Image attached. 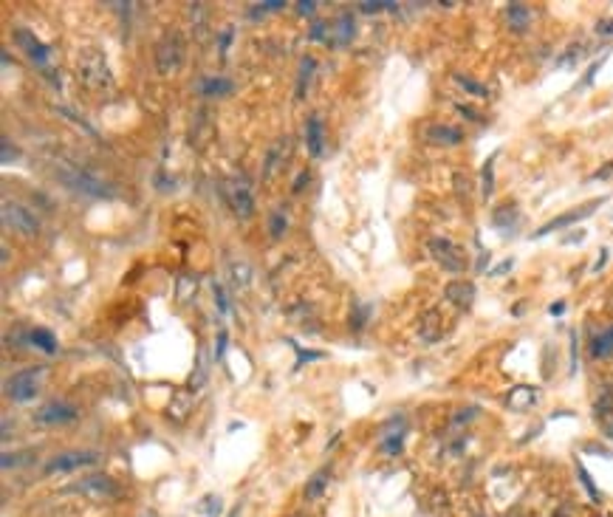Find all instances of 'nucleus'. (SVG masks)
<instances>
[{"label": "nucleus", "mask_w": 613, "mask_h": 517, "mask_svg": "<svg viewBox=\"0 0 613 517\" xmlns=\"http://www.w3.org/2000/svg\"><path fill=\"white\" fill-rule=\"evenodd\" d=\"M57 178H60L68 190H74V193H79V195H91V198H113V195H116L111 184H105L102 178L91 176L88 170L74 167V164H65V161L57 164Z\"/></svg>", "instance_id": "obj_1"}, {"label": "nucleus", "mask_w": 613, "mask_h": 517, "mask_svg": "<svg viewBox=\"0 0 613 517\" xmlns=\"http://www.w3.org/2000/svg\"><path fill=\"white\" fill-rule=\"evenodd\" d=\"M43 370L45 368H26V370H17L9 382H6V396L11 402H31L40 390V379H43Z\"/></svg>", "instance_id": "obj_2"}, {"label": "nucleus", "mask_w": 613, "mask_h": 517, "mask_svg": "<svg viewBox=\"0 0 613 517\" xmlns=\"http://www.w3.org/2000/svg\"><path fill=\"white\" fill-rule=\"evenodd\" d=\"M3 224L14 232L26 235V238H34L40 232V218L31 210H26L23 204H11V201L3 204Z\"/></svg>", "instance_id": "obj_3"}, {"label": "nucleus", "mask_w": 613, "mask_h": 517, "mask_svg": "<svg viewBox=\"0 0 613 517\" xmlns=\"http://www.w3.org/2000/svg\"><path fill=\"white\" fill-rule=\"evenodd\" d=\"M429 252H432V258H435V263H438L441 268H446V271H452V274H458V271L466 268L463 252H461L449 238H432V241H429Z\"/></svg>", "instance_id": "obj_4"}, {"label": "nucleus", "mask_w": 613, "mask_h": 517, "mask_svg": "<svg viewBox=\"0 0 613 517\" xmlns=\"http://www.w3.org/2000/svg\"><path fill=\"white\" fill-rule=\"evenodd\" d=\"M79 79H85L91 88H105V85H111V71H108L105 57L96 54V51H88V54L79 59Z\"/></svg>", "instance_id": "obj_5"}, {"label": "nucleus", "mask_w": 613, "mask_h": 517, "mask_svg": "<svg viewBox=\"0 0 613 517\" xmlns=\"http://www.w3.org/2000/svg\"><path fill=\"white\" fill-rule=\"evenodd\" d=\"M96 461H99V455L91 453V450H71V453H60V455H54V458L45 464V472H48V475H57V472H74V470H79V467H91V464H96Z\"/></svg>", "instance_id": "obj_6"}, {"label": "nucleus", "mask_w": 613, "mask_h": 517, "mask_svg": "<svg viewBox=\"0 0 613 517\" xmlns=\"http://www.w3.org/2000/svg\"><path fill=\"white\" fill-rule=\"evenodd\" d=\"M77 416H79V410L74 404H68V402H48V404H43L34 413V421L43 424V427H57V424L77 421Z\"/></svg>", "instance_id": "obj_7"}, {"label": "nucleus", "mask_w": 613, "mask_h": 517, "mask_svg": "<svg viewBox=\"0 0 613 517\" xmlns=\"http://www.w3.org/2000/svg\"><path fill=\"white\" fill-rule=\"evenodd\" d=\"M602 207V198H594V201H588V204H583V207H577V210H571V212H566V215H560V218H554V221H549V224H543L537 232H534V238H546V235H551L554 229H563V227H571L574 221H583V218H588L594 210H600Z\"/></svg>", "instance_id": "obj_8"}, {"label": "nucleus", "mask_w": 613, "mask_h": 517, "mask_svg": "<svg viewBox=\"0 0 613 517\" xmlns=\"http://www.w3.org/2000/svg\"><path fill=\"white\" fill-rule=\"evenodd\" d=\"M74 492H82V495H91V498H99V501H105V498H116L119 495V487L111 481V478H105V475H91V478H82L77 487H71Z\"/></svg>", "instance_id": "obj_9"}, {"label": "nucleus", "mask_w": 613, "mask_h": 517, "mask_svg": "<svg viewBox=\"0 0 613 517\" xmlns=\"http://www.w3.org/2000/svg\"><path fill=\"white\" fill-rule=\"evenodd\" d=\"M14 42L28 54L34 65H48V45L40 42L28 28H14Z\"/></svg>", "instance_id": "obj_10"}, {"label": "nucleus", "mask_w": 613, "mask_h": 517, "mask_svg": "<svg viewBox=\"0 0 613 517\" xmlns=\"http://www.w3.org/2000/svg\"><path fill=\"white\" fill-rule=\"evenodd\" d=\"M159 71L162 74H170V71H176L179 65H181V42H179V37H173V34H167L162 42H159Z\"/></svg>", "instance_id": "obj_11"}, {"label": "nucleus", "mask_w": 613, "mask_h": 517, "mask_svg": "<svg viewBox=\"0 0 613 517\" xmlns=\"http://www.w3.org/2000/svg\"><path fill=\"white\" fill-rule=\"evenodd\" d=\"M305 147L314 159H320L325 153V130H322V122L317 116L305 119Z\"/></svg>", "instance_id": "obj_12"}, {"label": "nucleus", "mask_w": 613, "mask_h": 517, "mask_svg": "<svg viewBox=\"0 0 613 517\" xmlns=\"http://www.w3.org/2000/svg\"><path fill=\"white\" fill-rule=\"evenodd\" d=\"M444 297L449 302H455L458 308H469L472 300H475V285L469 280H452L446 288H444Z\"/></svg>", "instance_id": "obj_13"}, {"label": "nucleus", "mask_w": 613, "mask_h": 517, "mask_svg": "<svg viewBox=\"0 0 613 517\" xmlns=\"http://www.w3.org/2000/svg\"><path fill=\"white\" fill-rule=\"evenodd\" d=\"M463 133L458 127H449V125H432L427 130V142L429 144H438V147H452V144H461Z\"/></svg>", "instance_id": "obj_14"}, {"label": "nucleus", "mask_w": 613, "mask_h": 517, "mask_svg": "<svg viewBox=\"0 0 613 517\" xmlns=\"http://www.w3.org/2000/svg\"><path fill=\"white\" fill-rule=\"evenodd\" d=\"M196 91L201 96H226V93L235 91V85L226 76H204V79L196 82Z\"/></svg>", "instance_id": "obj_15"}, {"label": "nucleus", "mask_w": 613, "mask_h": 517, "mask_svg": "<svg viewBox=\"0 0 613 517\" xmlns=\"http://www.w3.org/2000/svg\"><path fill=\"white\" fill-rule=\"evenodd\" d=\"M229 195H232V204H235V212H237V215L249 218V215L254 212L252 193H249V187H246L243 181H235V184H232V190H229Z\"/></svg>", "instance_id": "obj_16"}, {"label": "nucleus", "mask_w": 613, "mask_h": 517, "mask_svg": "<svg viewBox=\"0 0 613 517\" xmlns=\"http://www.w3.org/2000/svg\"><path fill=\"white\" fill-rule=\"evenodd\" d=\"M591 356H597V359L613 356V325L602 328V331L591 339Z\"/></svg>", "instance_id": "obj_17"}, {"label": "nucleus", "mask_w": 613, "mask_h": 517, "mask_svg": "<svg viewBox=\"0 0 613 517\" xmlns=\"http://www.w3.org/2000/svg\"><path fill=\"white\" fill-rule=\"evenodd\" d=\"M506 17H509V25L523 34V31L529 28L532 11H529V6H523V3H509V6H506Z\"/></svg>", "instance_id": "obj_18"}, {"label": "nucleus", "mask_w": 613, "mask_h": 517, "mask_svg": "<svg viewBox=\"0 0 613 517\" xmlns=\"http://www.w3.org/2000/svg\"><path fill=\"white\" fill-rule=\"evenodd\" d=\"M514 221H517V207H514L512 201L500 204V207L495 210V215H492V224H495L497 229H503V232H512Z\"/></svg>", "instance_id": "obj_19"}, {"label": "nucleus", "mask_w": 613, "mask_h": 517, "mask_svg": "<svg viewBox=\"0 0 613 517\" xmlns=\"http://www.w3.org/2000/svg\"><path fill=\"white\" fill-rule=\"evenodd\" d=\"M28 342L37 345L43 353H54V351H57V336H54L48 328H34V331L28 334Z\"/></svg>", "instance_id": "obj_20"}, {"label": "nucleus", "mask_w": 613, "mask_h": 517, "mask_svg": "<svg viewBox=\"0 0 613 517\" xmlns=\"http://www.w3.org/2000/svg\"><path fill=\"white\" fill-rule=\"evenodd\" d=\"M537 402V390H532V387H517V390H512V396H509V404L514 407V410H526V407H532Z\"/></svg>", "instance_id": "obj_21"}, {"label": "nucleus", "mask_w": 613, "mask_h": 517, "mask_svg": "<svg viewBox=\"0 0 613 517\" xmlns=\"http://www.w3.org/2000/svg\"><path fill=\"white\" fill-rule=\"evenodd\" d=\"M402 447H405V427H402V430H396V433H388V436L379 441V450H382V453H388V455H399V453H402Z\"/></svg>", "instance_id": "obj_22"}, {"label": "nucleus", "mask_w": 613, "mask_h": 517, "mask_svg": "<svg viewBox=\"0 0 613 517\" xmlns=\"http://www.w3.org/2000/svg\"><path fill=\"white\" fill-rule=\"evenodd\" d=\"M337 40H334V45H345L351 37H354V14L351 11H342L339 14V25H337Z\"/></svg>", "instance_id": "obj_23"}, {"label": "nucleus", "mask_w": 613, "mask_h": 517, "mask_svg": "<svg viewBox=\"0 0 613 517\" xmlns=\"http://www.w3.org/2000/svg\"><path fill=\"white\" fill-rule=\"evenodd\" d=\"M452 79H455V82H458V85H461L466 93H472V96H480V99H483V96H489V88H486V85H480L478 79L466 76V74H455Z\"/></svg>", "instance_id": "obj_24"}, {"label": "nucleus", "mask_w": 613, "mask_h": 517, "mask_svg": "<svg viewBox=\"0 0 613 517\" xmlns=\"http://www.w3.org/2000/svg\"><path fill=\"white\" fill-rule=\"evenodd\" d=\"M325 481H328V467L325 470H320L311 481H308V487H305V498L308 501H314V498H320L322 492H325Z\"/></svg>", "instance_id": "obj_25"}, {"label": "nucleus", "mask_w": 613, "mask_h": 517, "mask_svg": "<svg viewBox=\"0 0 613 517\" xmlns=\"http://www.w3.org/2000/svg\"><path fill=\"white\" fill-rule=\"evenodd\" d=\"M480 178H483V198H489L495 193V156L486 159V164L480 170Z\"/></svg>", "instance_id": "obj_26"}, {"label": "nucleus", "mask_w": 613, "mask_h": 517, "mask_svg": "<svg viewBox=\"0 0 613 517\" xmlns=\"http://www.w3.org/2000/svg\"><path fill=\"white\" fill-rule=\"evenodd\" d=\"M286 229H288V221H286V212H280V210H274V212L269 215V235H271V238H283V235H286Z\"/></svg>", "instance_id": "obj_27"}, {"label": "nucleus", "mask_w": 613, "mask_h": 517, "mask_svg": "<svg viewBox=\"0 0 613 517\" xmlns=\"http://www.w3.org/2000/svg\"><path fill=\"white\" fill-rule=\"evenodd\" d=\"M314 59L311 57H305L303 59V65H300V79H297V99H303L305 96V85H308V79H311V71H314Z\"/></svg>", "instance_id": "obj_28"}, {"label": "nucleus", "mask_w": 613, "mask_h": 517, "mask_svg": "<svg viewBox=\"0 0 613 517\" xmlns=\"http://www.w3.org/2000/svg\"><path fill=\"white\" fill-rule=\"evenodd\" d=\"M577 472H580V481H583V487H585L588 498H591V501H602V495H600V489L594 487V478L588 475V470H585L583 464H577Z\"/></svg>", "instance_id": "obj_29"}, {"label": "nucleus", "mask_w": 613, "mask_h": 517, "mask_svg": "<svg viewBox=\"0 0 613 517\" xmlns=\"http://www.w3.org/2000/svg\"><path fill=\"white\" fill-rule=\"evenodd\" d=\"M277 8H286V3L283 0H266V3H257V6H252V17H260V14H269V11H277Z\"/></svg>", "instance_id": "obj_30"}, {"label": "nucleus", "mask_w": 613, "mask_h": 517, "mask_svg": "<svg viewBox=\"0 0 613 517\" xmlns=\"http://www.w3.org/2000/svg\"><path fill=\"white\" fill-rule=\"evenodd\" d=\"M359 8L365 14H376V11H396L399 6L396 3H371V0H365V3H359Z\"/></svg>", "instance_id": "obj_31"}, {"label": "nucleus", "mask_w": 613, "mask_h": 517, "mask_svg": "<svg viewBox=\"0 0 613 517\" xmlns=\"http://www.w3.org/2000/svg\"><path fill=\"white\" fill-rule=\"evenodd\" d=\"M212 294H215V305H218V311H220V314H226V311H229V305H226V297H223V288H220L218 283L212 285Z\"/></svg>", "instance_id": "obj_32"}, {"label": "nucleus", "mask_w": 613, "mask_h": 517, "mask_svg": "<svg viewBox=\"0 0 613 517\" xmlns=\"http://www.w3.org/2000/svg\"><path fill=\"white\" fill-rule=\"evenodd\" d=\"M226 342H229V334L220 331L218 339H215V359H223V353H226Z\"/></svg>", "instance_id": "obj_33"}, {"label": "nucleus", "mask_w": 613, "mask_h": 517, "mask_svg": "<svg viewBox=\"0 0 613 517\" xmlns=\"http://www.w3.org/2000/svg\"><path fill=\"white\" fill-rule=\"evenodd\" d=\"M597 34H602V37H613V17H605V20L597 23Z\"/></svg>", "instance_id": "obj_34"}, {"label": "nucleus", "mask_w": 613, "mask_h": 517, "mask_svg": "<svg viewBox=\"0 0 613 517\" xmlns=\"http://www.w3.org/2000/svg\"><path fill=\"white\" fill-rule=\"evenodd\" d=\"M314 11H317V3H314V0H308V3H305V0H300V3H297V14H303V17H305V14H314Z\"/></svg>", "instance_id": "obj_35"}, {"label": "nucleus", "mask_w": 613, "mask_h": 517, "mask_svg": "<svg viewBox=\"0 0 613 517\" xmlns=\"http://www.w3.org/2000/svg\"><path fill=\"white\" fill-rule=\"evenodd\" d=\"M600 68H602V59H597V62H594V65H591V68H588V74H585V79H583V85H591V82H594V76H597V71H600Z\"/></svg>", "instance_id": "obj_36"}, {"label": "nucleus", "mask_w": 613, "mask_h": 517, "mask_svg": "<svg viewBox=\"0 0 613 517\" xmlns=\"http://www.w3.org/2000/svg\"><path fill=\"white\" fill-rule=\"evenodd\" d=\"M308 40H325V23H317L308 34Z\"/></svg>", "instance_id": "obj_37"}, {"label": "nucleus", "mask_w": 613, "mask_h": 517, "mask_svg": "<svg viewBox=\"0 0 613 517\" xmlns=\"http://www.w3.org/2000/svg\"><path fill=\"white\" fill-rule=\"evenodd\" d=\"M305 181H311V173H308V170H305V173H300V176H297V181H294V187H291V190H294V193H300V190H303V187H305Z\"/></svg>", "instance_id": "obj_38"}, {"label": "nucleus", "mask_w": 613, "mask_h": 517, "mask_svg": "<svg viewBox=\"0 0 613 517\" xmlns=\"http://www.w3.org/2000/svg\"><path fill=\"white\" fill-rule=\"evenodd\" d=\"M512 266H514V260H512V258H509V260H503L500 266H495V268H492V274H495V277H497V274H506V271H509Z\"/></svg>", "instance_id": "obj_39"}, {"label": "nucleus", "mask_w": 613, "mask_h": 517, "mask_svg": "<svg viewBox=\"0 0 613 517\" xmlns=\"http://www.w3.org/2000/svg\"><path fill=\"white\" fill-rule=\"evenodd\" d=\"M577 370V334H571V373Z\"/></svg>", "instance_id": "obj_40"}, {"label": "nucleus", "mask_w": 613, "mask_h": 517, "mask_svg": "<svg viewBox=\"0 0 613 517\" xmlns=\"http://www.w3.org/2000/svg\"><path fill=\"white\" fill-rule=\"evenodd\" d=\"M9 161H11V142L3 139V164H9Z\"/></svg>", "instance_id": "obj_41"}, {"label": "nucleus", "mask_w": 613, "mask_h": 517, "mask_svg": "<svg viewBox=\"0 0 613 517\" xmlns=\"http://www.w3.org/2000/svg\"><path fill=\"white\" fill-rule=\"evenodd\" d=\"M229 40H232V28H226V31L220 34V48H226V45H229Z\"/></svg>", "instance_id": "obj_42"}, {"label": "nucleus", "mask_w": 613, "mask_h": 517, "mask_svg": "<svg viewBox=\"0 0 613 517\" xmlns=\"http://www.w3.org/2000/svg\"><path fill=\"white\" fill-rule=\"evenodd\" d=\"M549 311H551V314H554V317H560V314H563V311H566V302H554V305H551V308H549Z\"/></svg>", "instance_id": "obj_43"}, {"label": "nucleus", "mask_w": 613, "mask_h": 517, "mask_svg": "<svg viewBox=\"0 0 613 517\" xmlns=\"http://www.w3.org/2000/svg\"><path fill=\"white\" fill-rule=\"evenodd\" d=\"M605 258H608V249H602V252H600V260H597V266H594V271H600V268L605 266Z\"/></svg>", "instance_id": "obj_44"}, {"label": "nucleus", "mask_w": 613, "mask_h": 517, "mask_svg": "<svg viewBox=\"0 0 613 517\" xmlns=\"http://www.w3.org/2000/svg\"><path fill=\"white\" fill-rule=\"evenodd\" d=\"M611 438H613V427H611Z\"/></svg>", "instance_id": "obj_45"}]
</instances>
